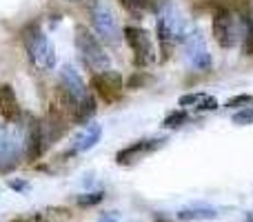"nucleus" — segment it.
<instances>
[{
  "mask_svg": "<svg viewBox=\"0 0 253 222\" xmlns=\"http://www.w3.org/2000/svg\"><path fill=\"white\" fill-rule=\"evenodd\" d=\"M251 102H253V96H249V93H242V96H233V98H229L227 105H224V107H229V109L242 107V109H245V107H247V105H251Z\"/></svg>",
  "mask_w": 253,
  "mask_h": 222,
  "instance_id": "obj_21",
  "label": "nucleus"
},
{
  "mask_svg": "<svg viewBox=\"0 0 253 222\" xmlns=\"http://www.w3.org/2000/svg\"><path fill=\"white\" fill-rule=\"evenodd\" d=\"M120 4L133 16H142L149 9H153V0H120Z\"/></svg>",
  "mask_w": 253,
  "mask_h": 222,
  "instance_id": "obj_17",
  "label": "nucleus"
},
{
  "mask_svg": "<svg viewBox=\"0 0 253 222\" xmlns=\"http://www.w3.org/2000/svg\"><path fill=\"white\" fill-rule=\"evenodd\" d=\"M205 98V93H184V96H180V107H198L200 105V100Z\"/></svg>",
  "mask_w": 253,
  "mask_h": 222,
  "instance_id": "obj_22",
  "label": "nucleus"
},
{
  "mask_svg": "<svg viewBox=\"0 0 253 222\" xmlns=\"http://www.w3.org/2000/svg\"><path fill=\"white\" fill-rule=\"evenodd\" d=\"M187 120H189L187 111H184V109H175V111H171L165 120H162V127H165V129H178V127H182Z\"/></svg>",
  "mask_w": 253,
  "mask_h": 222,
  "instance_id": "obj_18",
  "label": "nucleus"
},
{
  "mask_svg": "<svg viewBox=\"0 0 253 222\" xmlns=\"http://www.w3.org/2000/svg\"><path fill=\"white\" fill-rule=\"evenodd\" d=\"M87 9H89V18H91L96 38L100 43L111 44V47H118L120 40H123V34H120V27H118V18L114 16L109 4L105 0H89Z\"/></svg>",
  "mask_w": 253,
  "mask_h": 222,
  "instance_id": "obj_6",
  "label": "nucleus"
},
{
  "mask_svg": "<svg viewBox=\"0 0 253 222\" xmlns=\"http://www.w3.org/2000/svg\"><path fill=\"white\" fill-rule=\"evenodd\" d=\"M218 107H220V105H218V100H215L213 96H207V93H205V98L200 100L198 109H200V111H215Z\"/></svg>",
  "mask_w": 253,
  "mask_h": 222,
  "instance_id": "obj_23",
  "label": "nucleus"
},
{
  "mask_svg": "<svg viewBox=\"0 0 253 222\" xmlns=\"http://www.w3.org/2000/svg\"><path fill=\"white\" fill-rule=\"evenodd\" d=\"M218 211L213 207H187L178 211V220H215Z\"/></svg>",
  "mask_w": 253,
  "mask_h": 222,
  "instance_id": "obj_16",
  "label": "nucleus"
},
{
  "mask_svg": "<svg viewBox=\"0 0 253 222\" xmlns=\"http://www.w3.org/2000/svg\"><path fill=\"white\" fill-rule=\"evenodd\" d=\"M44 218H62V220H69L71 218V211L69 209H58V207H51V209L44 214Z\"/></svg>",
  "mask_w": 253,
  "mask_h": 222,
  "instance_id": "obj_24",
  "label": "nucleus"
},
{
  "mask_svg": "<svg viewBox=\"0 0 253 222\" xmlns=\"http://www.w3.org/2000/svg\"><path fill=\"white\" fill-rule=\"evenodd\" d=\"M167 140L165 138H144V140H135V142L126 144L125 149H120L118 153H116V162L118 165H133V162H138L140 158L149 156V153L158 151L160 147H165Z\"/></svg>",
  "mask_w": 253,
  "mask_h": 222,
  "instance_id": "obj_13",
  "label": "nucleus"
},
{
  "mask_svg": "<svg viewBox=\"0 0 253 222\" xmlns=\"http://www.w3.org/2000/svg\"><path fill=\"white\" fill-rule=\"evenodd\" d=\"M142 83H144V78H142V76H140V74L131 76V78H129V89H138Z\"/></svg>",
  "mask_w": 253,
  "mask_h": 222,
  "instance_id": "obj_28",
  "label": "nucleus"
},
{
  "mask_svg": "<svg viewBox=\"0 0 253 222\" xmlns=\"http://www.w3.org/2000/svg\"><path fill=\"white\" fill-rule=\"evenodd\" d=\"M123 38L126 40V44L133 51V65L138 69H144V67H151L156 62V49H153L151 43V34L142 27H125L123 29Z\"/></svg>",
  "mask_w": 253,
  "mask_h": 222,
  "instance_id": "obj_7",
  "label": "nucleus"
},
{
  "mask_svg": "<svg viewBox=\"0 0 253 222\" xmlns=\"http://www.w3.org/2000/svg\"><path fill=\"white\" fill-rule=\"evenodd\" d=\"M102 135V127L100 125H89L84 131H80L78 138L74 140V151H89L100 142Z\"/></svg>",
  "mask_w": 253,
  "mask_h": 222,
  "instance_id": "obj_15",
  "label": "nucleus"
},
{
  "mask_svg": "<svg viewBox=\"0 0 253 222\" xmlns=\"http://www.w3.org/2000/svg\"><path fill=\"white\" fill-rule=\"evenodd\" d=\"M242 49H245L247 56H253V31L247 36L245 40H242Z\"/></svg>",
  "mask_w": 253,
  "mask_h": 222,
  "instance_id": "obj_27",
  "label": "nucleus"
},
{
  "mask_svg": "<svg viewBox=\"0 0 253 222\" xmlns=\"http://www.w3.org/2000/svg\"><path fill=\"white\" fill-rule=\"evenodd\" d=\"M153 218H156V222H171L169 218H165V216H162L160 211H158V214H153Z\"/></svg>",
  "mask_w": 253,
  "mask_h": 222,
  "instance_id": "obj_30",
  "label": "nucleus"
},
{
  "mask_svg": "<svg viewBox=\"0 0 253 222\" xmlns=\"http://www.w3.org/2000/svg\"><path fill=\"white\" fill-rule=\"evenodd\" d=\"M31 222H49L47 218H44V214H34V216H29Z\"/></svg>",
  "mask_w": 253,
  "mask_h": 222,
  "instance_id": "obj_29",
  "label": "nucleus"
},
{
  "mask_svg": "<svg viewBox=\"0 0 253 222\" xmlns=\"http://www.w3.org/2000/svg\"><path fill=\"white\" fill-rule=\"evenodd\" d=\"M11 222H31V218H13Z\"/></svg>",
  "mask_w": 253,
  "mask_h": 222,
  "instance_id": "obj_31",
  "label": "nucleus"
},
{
  "mask_svg": "<svg viewBox=\"0 0 253 222\" xmlns=\"http://www.w3.org/2000/svg\"><path fill=\"white\" fill-rule=\"evenodd\" d=\"M65 2H80V0H65Z\"/></svg>",
  "mask_w": 253,
  "mask_h": 222,
  "instance_id": "obj_32",
  "label": "nucleus"
},
{
  "mask_svg": "<svg viewBox=\"0 0 253 222\" xmlns=\"http://www.w3.org/2000/svg\"><path fill=\"white\" fill-rule=\"evenodd\" d=\"M60 89L76 102V125H84L93 118L96 113V100H93L91 91L87 89L84 80L80 78V74L71 65H62L60 69Z\"/></svg>",
  "mask_w": 253,
  "mask_h": 222,
  "instance_id": "obj_3",
  "label": "nucleus"
},
{
  "mask_svg": "<svg viewBox=\"0 0 253 222\" xmlns=\"http://www.w3.org/2000/svg\"><path fill=\"white\" fill-rule=\"evenodd\" d=\"M9 189H13V191H20V193H27L29 191V182L27 180H9Z\"/></svg>",
  "mask_w": 253,
  "mask_h": 222,
  "instance_id": "obj_25",
  "label": "nucleus"
},
{
  "mask_svg": "<svg viewBox=\"0 0 253 222\" xmlns=\"http://www.w3.org/2000/svg\"><path fill=\"white\" fill-rule=\"evenodd\" d=\"M25 118V133H22V151H25L27 162L40 160L44 153V133H42V120L36 118L34 113H22Z\"/></svg>",
  "mask_w": 253,
  "mask_h": 222,
  "instance_id": "obj_8",
  "label": "nucleus"
},
{
  "mask_svg": "<svg viewBox=\"0 0 253 222\" xmlns=\"http://www.w3.org/2000/svg\"><path fill=\"white\" fill-rule=\"evenodd\" d=\"M156 9V36H158V43H160V53H162V60L171 58L173 53V47L178 43H182L189 34V27L187 20L182 18V13L178 11L171 0H160L158 4H153Z\"/></svg>",
  "mask_w": 253,
  "mask_h": 222,
  "instance_id": "obj_1",
  "label": "nucleus"
},
{
  "mask_svg": "<svg viewBox=\"0 0 253 222\" xmlns=\"http://www.w3.org/2000/svg\"><path fill=\"white\" fill-rule=\"evenodd\" d=\"M91 87L98 93V98H102L105 102H116V100H120V96L125 91V80L120 76V71L107 69L102 74H93Z\"/></svg>",
  "mask_w": 253,
  "mask_h": 222,
  "instance_id": "obj_10",
  "label": "nucleus"
},
{
  "mask_svg": "<svg viewBox=\"0 0 253 222\" xmlns=\"http://www.w3.org/2000/svg\"><path fill=\"white\" fill-rule=\"evenodd\" d=\"M22 153V140L16 133L0 127V174H9L18 165Z\"/></svg>",
  "mask_w": 253,
  "mask_h": 222,
  "instance_id": "obj_11",
  "label": "nucleus"
},
{
  "mask_svg": "<svg viewBox=\"0 0 253 222\" xmlns=\"http://www.w3.org/2000/svg\"><path fill=\"white\" fill-rule=\"evenodd\" d=\"M22 40H25L29 62L34 65L36 71H49L56 67V49H53V43L49 40L47 34L40 31L38 25L27 27L22 31Z\"/></svg>",
  "mask_w": 253,
  "mask_h": 222,
  "instance_id": "obj_4",
  "label": "nucleus"
},
{
  "mask_svg": "<svg viewBox=\"0 0 253 222\" xmlns=\"http://www.w3.org/2000/svg\"><path fill=\"white\" fill-rule=\"evenodd\" d=\"M0 116L9 125H18L22 120V109H20V102H18V96L11 85L7 83L0 85Z\"/></svg>",
  "mask_w": 253,
  "mask_h": 222,
  "instance_id": "obj_14",
  "label": "nucleus"
},
{
  "mask_svg": "<svg viewBox=\"0 0 253 222\" xmlns=\"http://www.w3.org/2000/svg\"><path fill=\"white\" fill-rule=\"evenodd\" d=\"M215 43L222 49H233L253 31V22L247 13H236L229 7L215 9L213 20H211Z\"/></svg>",
  "mask_w": 253,
  "mask_h": 222,
  "instance_id": "obj_2",
  "label": "nucleus"
},
{
  "mask_svg": "<svg viewBox=\"0 0 253 222\" xmlns=\"http://www.w3.org/2000/svg\"><path fill=\"white\" fill-rule=\"evenodd\" d=\"M69 118H67V113L62 111V107L58 105L56 100L49 105L47 109V118H44L42 122V133H44V149L49 147V144H53L58 138H62V135L67 133V127H69Z\"/></svg>",
  "mask_w": 253,
  "mask_h": 222,
  "instance_id": "obj_12",
  "label": "nucleus"
},
{
  "mask_svg": "<svg viewBox=\"0 0 253 222\" xmlns=\"http://www.w3.org/2000/svg\"><path fill=\"white\" fill-rule=\"evenodd\" d=\"M120 220V214L118 211H107V214H102L98 222H118Z\"/></svg>",
  "mask_w": 253,
  "mask_h": 222,
  "instance_id": "obj_26",
  "label": "nucleus"
},
{
  "mask_svg": "<svg viewBox=\"0 0 253 222\" xmlns=\"http://www.w3.org/2000/svg\"><path fill=\"white\" fill-rule=\"evenodd\" d=\"M76 47H78V53L83 58L84 67L93 74H102V71L111 69V60L107 56V51L102 49V43L96 38L91 29H87L84 25L76 27Z\"/></svg>",
  "mask_w": 253,
  "mask_h": 222,
  "instance_id": "obj_5",
  "label": "nucleus"
},
{
  "mask_svg": "<svg viewBox=\"0 0 253 222\" xmlns=\"http://www.w3.org/2000/svg\"><path fill=\"white\" fill-rule=\"evenodd\" d=\"M102 198H105V193H102V191L83 193V196H78V205L80 207H93V205H100Z\"/></svg>",
  "mask_w": 253,
  "mask_h": 222,
  "instance_id": "obj_20",
  "label": "nucleus"
},
{
  "mask_svg": "<svg viewBox=\"0 0 253 222\" xmlns=\"http://www.w3.org/2000/svg\"><path fill=\"white\" fill-rule=\"evenodd\" d=\"M184 43V56H187L189 65L198 71H209L213 67V58L209 53V47L205 43V36L200 34V29H191L187 34V38L182 40Z\"/></svg>",
  "mask_w": 253,
  "mask_h": 222,
  "instance_id": "obj_9",
  "label": "nucleus"
},
{
  "mask_svg": "<svg viewBox=\"0 0 253 222\" xmlns=\"http://www.w3.org/2000/svg\"><path fill=\"white\" fill-rule=\"evenodd\" d=\"M233 125L238 127H247V125H253V107H245V109L236 111L233 113Z\"/></svg>",
  "mask_w": 253,
  "mask_h": 222,
  "instance_id": "obj_19",
  "label": "nucleus"
}]
</instances>
